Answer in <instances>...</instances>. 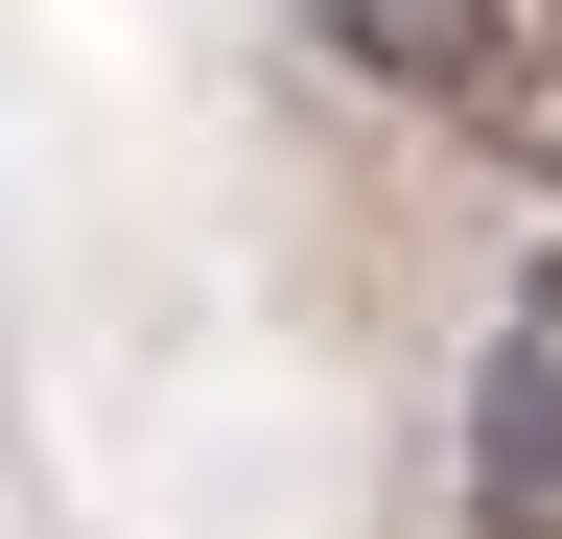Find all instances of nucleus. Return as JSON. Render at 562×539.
I'll use <instances>...</instances> for the list:
<instances>
[{
    "label": "nucleus",
    "instance_id": "1",
    "mask_svg": "<svg viewBox=\"0 0 562 539\" xmlns=\"http://www.w3.org/2000/svg\"><path fill=\"white\" fill-rule=\"evenodd\" d=\"M328 47H351L398 117H446L469 165L562 188V0H328Z\"/></svg>",
    "mask_w": 562,
    "mask_h": 539
},
{
    "label": "nucleus",
    "instance_id": "2",
    "mask_svg": "<svg viewBox=\"0 0 562 539\" xmlns=\"http://www.w3.org/2000/svg\"><path fill=\"white\" fill-rule=\"evenodd\" d=\"M446 493L469 539H562V258L516 305H492V352H469V446H446Z\"/></svg>",
    "mask_w": 562,
    "mask_h": 539
}]
</instances>
